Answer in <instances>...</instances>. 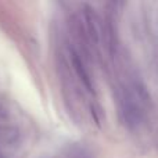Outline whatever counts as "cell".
Listing matches in <instances>:
<instances>
[{"label": "cell", "mask_w": 158, "mask_h": 158, "mask_svg": "<svg viewBox=\"0 0 158 158\" xmlns=\"http://www.w3.org/2000/svg\"><path fill=\"white\" fill-rule=\"evenodd\" d=\"M69 56H71V65H72V68H74V72L77 74L79 82H81L89 92H93L92 78H90L89 72H87V68H86V65H85L83 60H82L81 54H79L77 50L71 49Z\"/></svg>", "instance_id": "3"}, {"label": "cell", "mask_w": 158, "mask_h": 158, "mask_svg": "<svg viewBox=\"0 0 158 158\" xmlns=\"http://www.w3.org/2000/svg\"><path fill=\"white\" fill-rule=\"evenodd\" d=\"M121 110L125 122L129 126H137L142 122L143 117V106L136 96L131 92L129 87H125L121 94Z\"/></svg>", "instance_id": "1"}, {"label": "cell", "mask_w": 158, "mask_h": 158, "mask_svg": "<svg viewBox=\"0 0 158 158\" xmlns=\"http://www.w3.org/2000/svg\"><path fill=\"white\" fill-rule=\"evenodd\" d=\"M83 15H85L83 25H85V31H86L87 40L92 43V46L100 47L101 42H103V29H101V25L97 15L89 6L85 7Z\"/></svg>", "instance_id": "2"}]
</instances>
